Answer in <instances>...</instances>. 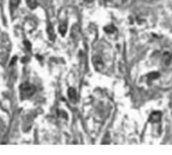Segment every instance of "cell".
I'll use <instances>...</instances> for the list:
<instances>
[{"label": "cell", "instance_id": "1", "mask_svg": "<svg viewBox=\"0 0 172 155\" xmlns=\"http://www.w3.org/2000/svg\"><path fill=\"white\" fill-rule=\"evenodd\" d=\"M19 89H20V99L22 100H25V99L30 98L35 94V92H36V88L32 85L27 83L20 85Z\"/></svg>", "mask_w": 172, "mask_h": 155}, {"label": "cell", "instance_id": "2", "mask_svg": "<svg viewBox=\"0 0 172 155\" xmlns=\"http://www.w3.org/2000/svg\"><path fill=\"white\" fill-rule=\"evenodd\" d=\"M92 62H93V65H94V67H95L96 70H102V68H103V62H102V60H101L100 56H98V55L93 56Z\"/></svg>", "mask_w": 172, "mask_h": 155}, {"label": "cell", "instance_id": "3", "mask_svg": "<svg viewBox=\"0 0 172 155\" xmlns=\"http://www.w3.org/2000/svg\"><path fill=\"white\" fill-rule=\"evenodd\" d=\"M68 97H69L70 101L73 103L77 101V93L74 88H69V90H68Z\"/></svg>", "mask_w": 172, "mask_h": 155}, {"label": "cell", "instance_id": "4", "mask_svg": "<svg viewBox=\"0 0 172 155\" xmlns=\"http://www.w3.org/2000/svg\"><path fill=\"white\" fill-rule=\"evenodd\" d=\"M161 119V113L160 112H153L150 117V122H159Z\"/></svg>", "mask_w": 172, "mask_h": 155}, {"label": "cell", "instance_id": "5", "mask_svg": "<svg viewBox=\"0 0 172 155\" xmlns=\"http://www.w3.org/2000/svg\"><path fill=\"white\" fill-rule=\"evenodd\" d=\"M48 34H49V38H50V41H55V32H54V28L52 25H49L48 26Z\"/></svg>", "mask_w": 172, "mask_h": 155}, {"label": "cell", "instance_id": "6", "mask_svg": "<svg viewBox=\"0 0 172 155\" xmlns=\"http://www.w3.org/2000/svg\"><path fill=\"white\" fill-rule=\"evenodd\" d=\"M19 2H20V0H10V2H9V6H10L11 12H12V10H14L16 7L18 6Z\"/></svg>", "mask_w": 172, "mask_h": 155}, {"label": "cell", "instance_id": "7", "mask_svg": "<svg viewBox=\"0 0 172 155\" xmlns=\"http://www.w3.org/2000/svg\"><path fill=\"white\" fill-rule=\"evenodd\" d=\"M27 3L30 9H35L37 6V0H27Z\"/></svg>", "mask_w": 172, "mask_h": 155}, {"label": "cell", "instance_id": "8", "mask_svg": "<svg viewBox=\"0 0 172 155\" xmlns=\"http://www.w3.org/2000/svg\"><path fill=\"white\" fill-rule=\"evenodd\" d=\"M59 30H60L61 34L65 35L66 31H67V24H66V23H62V24L60 25V27H59Z\"/></svg>", "mask_w": 172, "mask_h": 155}, {"label": "cell", "instance_id": "9", "mask_svg": "<svg viewBox=\"0 0 172 155\" xmlns=\"http://www.w3.org/2000/svg\"><path fill=\"white\" fill-rule=\"evenodd\" d=\"M104 30L107 32H108V33H112V32L115 31V28L112 26V25H108V26H107L104 28Z\"/></svg>", "mask_w": 172, "mask_h": 155}, {"label": "cell", "instance_id": "10", "mask_svg": "<svg viewBox=\"0 0 172 155\" xmlns=\"http://www.w3.org/2000/svg\"><path fill=\"white\" fill-rule=\"evenodd\" d=\"M158 77H159V74H158V73H151V74L148 75V79L149 80H154Z\"/></svg>", "mask_w": 172, "mask_h": 155}, {"label": "cell", "instance_id": "11", "mask_svg": "<svg viewBox=\"0 0 172 155\" xmlns=\"http://www.w3.org/2000/svg\"><path fill=\"white\" fill-rule=\"evenodd\" d=\"M166 58V60H165V63H166V65H168L169 63H170V60H171V56L169 53H165V58Z\"/></svg>", "mask_w": 172, "mask_h": 155}, {"label": "cell", "instance_id": "12", "mask_svg": "<svg viewBox=\"0 0 172 155\" xmlns=\"http://www.w3.org/2000/svg\"><path fill=\"white\" fill-rule=\"evenodd\" d=\"M24 44H25V46H27V50H30V48H32V44H30L27 41H24Z\"/></svg>", "mask_w": 172, "mask_h": 155}, {"label": "cell", "instance_id": "13", "mask_svg": "<svg viewBox=\"0 0 172 155\" xmlns=\"http://www.w3.org/2000/svg\"><path fill=\"white\" fill-rule=\"evenodd\" d=\"M17 60V58H16V56H14V58H13V60H11V63H10V65H13V63H15V60Z\"/></svg>", "mask_w": 172, "mask_h": 155}]
</instances>
